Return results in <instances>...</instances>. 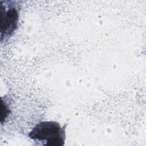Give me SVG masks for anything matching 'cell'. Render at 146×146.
I'll list each match as a JSON object with an SVG mask.
<instances>
[{"instance_id": "1", "label": "cell", "mask_w": 146, "mask_h": 146, "mask_svg": "<svg viewBox=\"0 0 146 146\" xmlns=\"http://www.w3.org/2000/svg\"><path fill=\"white\" fill-rule=\"evenodd\" d=\"M66 127L54 121H41L36 124L29 133L35 141L44 142L43 145L63 146L66 138Z\"/></svg>"}, {"instance_id": "2", "label": "cell", "mask_w": 146, "mask_h": 146, "mask_svg": "<svg viewBox=\"0 0 146 146\" xmlns=\"http://www.w3.org/2000/svg\"><path fill=\"white\" fill-rule=\"evenodd\" d=\"M15 1H1V41L6 40L17 29L18 5Z\"/></svg>"}]
</instances>
